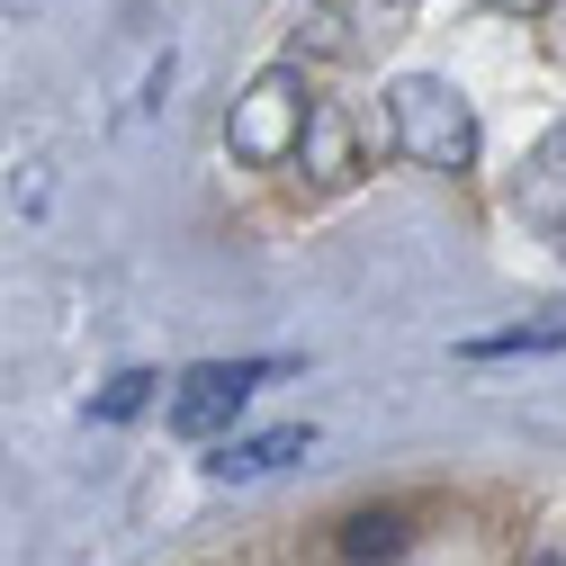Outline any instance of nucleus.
Listing matches in <instances>:
<instances>
[{
  "mask_svg": "<svg viewBox=\"0 0 566 566\" xmlns=\"http://www.w3.org/2000/svg\"><path fill=\"white\" fill-rule=\"evenodd\" d=\"M522 566H566V531H548V539H539V548H531Z\"/></svg>",
  "mask_w": 566,
  "mask_h": 566,
  "instance_id": "9d476101",
  "label": "nucleus"
},
{
  "mask_svg": "<svg viewBox=\"0 0 566 566\" xmlns=\"http://www.w3.org/2000/svg\"><path fill=\"white\" fill-rule=\"evenodd\" d=\"M306 450V432H297V422H279V432H252V441H226L217 459H207V476H217V485H252V476H279V468H289Z\"/></svg>",
  "mask_w": 566,
  "mask_h": 566,
  "instance_id": "39448f33",
  "label": "nucleus"
},
{
  "mask_svg": "<svg viewBox=\"0 0 566 566\" xmlns=\"http://www.w3.org/2000/svg\"><path fill=\"white\" fill-rule=\"evenodd\" d=\"M387 135L413 171H476V108L441 73H405L387 91Z\"/></svg>",
  "mask_w": 566,
  "mask_h": 566,
  "instance_id": "f257e3e1",
  "label": "nucleus"
},
{
  "mask_svg": "<svg viewBox=\"0 0 566 566\" xmlns=\"http://www.w3.org/2000/svg\"><path fill=\"white\" fill-rule=\"evenodd\" d=\"M333 548H342L350 566H387V557L413 548V522H405L396 504H369V513H350V522L333 531Z\"/></svg>",
  "mask_w": 566,
  "mask_h": 566,
  "instance_id": "423d86ee",
  "label": "nucleus"
},
{
  "mask_svg": "<svg viewBox=\"0 0 566 566\" xmlns=\"http://www.w3.org/2000/svg\"><path fill=\"white\" fill-rule=\"evenodd\" d=\"M270 369H279V360H198V369L180 378V396H171V432H189V441L226 432V422L252 405V387H261Z\"/></svg>",
  "mask_w": 566,
  "mask_h": 566,
  "instance_id": "7ed1b4c3",
  "label": "nucleus"
},
{
  "mask_svg": "<svg viewBox=\"0 0 566 566\" xmlns=\"http://www.w3.org/2000/svg\"><path fill=\"white\" fill-rule=\"evenodd\" d=\"M297 54H315V63H342V54H360V36H350V19H342V10H315V19L297 28Z\"/></svg>",
  "mask_w": 566,
  "mask_h": 566,
  "instance_id": "6e6552de",
  "label": "nucleus"
},
{
  "mask_svg": "<svg viewBox=\"0 0 566 566\" xmlns=\"http://www.w3.org/2000/svg\"><path fill=\"white\" fill-rule=\"evenodd\" d=\"M154 387H163L154 369H126V378H108V387H99V405H91V413H99V422H126V413H145V405H154Z\"/></svg>",
  "mask_w": 566,
  "mask_h": 566,
  "instance_id": "1a4fd4ad",
  "label": "nucleus"
},
{
  "mask_svg": "<svg viewBox=\"0 0 566 566\" xmlns=\"http://www.w3.org/2000/svg\"><path fill=\"white\" fill-rule=\"evenodd\" d=\"M476 10H504V19H539L548 0H476Z\"/></svg>",
  "mask_w": 566,
  "mask_h": 566,
  "instance_id": "9b49d317",
  "label": "nucleus"
},
{
  "mask_svg": "<svg viewBox=\"0 0 566 566\" xmlns=\"http://www.w3.org/2000/svg\"><path fill=\"white\" fill-rule=\"evenodd\" d=\"M306 108H315L306 73H297V63H270V73H252V91L226 117V154L252 163V171H289L297 135H306Z\"/></svg>",
  "mask_w": 566,
  "mask_h": 566,
  "instance_id": "f03ea898",
  "label": "nucleus"
},
{
  "mask_svg": "<svg viewBox=\"0 0 566 566\" xmlns=\"http://www.w3.org/2000/svg\"><path fill=\"white\" fill-rule=\"evenodd\" d=\"M539 350H566V315L504 324V333H476V342H459V360H539Z\"/></svg>",
  "mask_w": 566,
  "mask_h": 566,
  "instance_id": "0eeeda50",
  "label": "nucleus"
},
{
  "mask_svg": "<svg viewBox=\"0 0 566 566\" xmlns=\"http://www.w3.org/2000/svg\"><path fill=\"white\" fill-rule=\"evenodd\" d=\"M315 189H350L360 180V135H350V117L333 108V99H315L306 108V135H297V154H289Z\"/></svg>",
  "mask_w": 566,
  "mask_h": 566,
  "instance_id": "20e7f679",
  "label": "nucleus"
}]
</instances>
